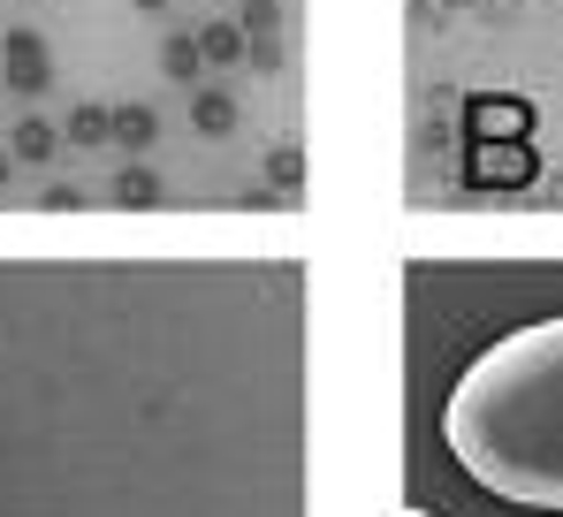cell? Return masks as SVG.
Here are the masks:
<instances>
[{"label": "cell", "instance_id": "6da1fadb", "mask_svg": "<svg viewBox=\"0 0 563 517\" xmlns=\"http://www.w3.org/2000/svg\"><path fill=\"white\" fill-rule=\"evenodd\" d=\"M442 441L487 495L563 510V320L510 328L479 350L442 404Z\"/></svg>", "mask_w": 563, "mask_h": 517}, {"label": "cell", "instance_id": "7a4b0ae2", "mask_svg": "<svg viewBox=\"0 0 563 517\" xmlns=\"http://www.w3.org/2000/svg\"><path fill=\"white\" fill-rule=\"evenodd\" d=\"M404 517H434V510H404Z\"/></svg>", "mask_w": 563, "mask_h": 517}]
</instances>
